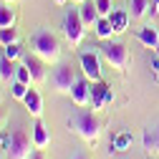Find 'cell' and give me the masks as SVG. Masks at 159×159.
I'll use <instances>...</instances> for the list:
<instances>
[{
    "label": "cell",
    "instance_id": "603a6c76",
    "mask_svg": "<svg viewBox=\"0 0 159 159\" xmlns=\"http://www.w3.org/2000/svg\"><path fill=\"white\" fill-rule=\"evenodd\" d=\"M96 10L101 18H109L114 13V5H111V0H96Z\"/></svg>",
    "mask_w": 159,
    "mask_h": 159
},
{
    "label": "cell",
    "instance_id": "30bf717a",
    "mask_svg": "<svg viewBox=\"0 0 159 159\" xmlns=\"http://www.w3.org/2000/svg\"><path fill=\"white\" fill-rule=\"evenodd\" d=\"M23 106H25V111H28L33 119H41V116H43V96L38 93L35 89H28V93H25V98H23Z\"/></svg>",
    "mask_w": 159,
    "mask_h": 159
},
{
    "label": "cell",
    "instance_id": "5bb4252c",
    "mask_svg": "<svg viewBox=\"0 0 159 159\" xmlns=\"http://www.w3.org/2000/svg\"><path fill=\"white\" fill-rule=\"evenodd\" d=\"M78 13H81V20H84L86 28H93L96 20L101 18V15H98V10H96V3H89V0H86L81 8H78Z\"/></svg>",
    "mask_w": 159,
    "mask_h": 159
},
{
    "label": "cell",
    "instance_id": "ba28073f",
    "mask_svg": "<svg viewBox=\"0 0 159 159\" xmlns=\"http://www.w3.org/2000/svg\"><path fill=\"white\" fill-rule=\"evenodd\" d=\"M71 101L78 106V109H84V106H89L91 104V81L84 76V78H76V84H73V89H71Z\"/></svg>",
    "mask_w": 159,
    "mask_h": 159
},
{
    "label": "cell",
    "instance_id": "8fae6325",
    "mask_svg": "<svg viewBox=\"0 0 159 159\" xmlns=\"http://www.w3.org/2000/svg\"><path fill=\"white\" fill-rule=\"evenodd\" d=\"M136 41L147 48H152V51H157L159 48V30L154 25H144V28L136 30Z\"/></svg>",
    "mask_w": 159,
    "mask_h": 159
},
{
    "label": "cell",
    "instance_id": "f1b7e54d",
    "mask_svg": "<svg viewBox=\"0 0 159 159\" xmlns=\"http://www.w3.org/2000/svg\"><path fill=\"white\" fill-rule=\"evenodd\" d=\"M106 104H114V91L109 89V93H106Z\"/></svg>",
    "mask_w": 159,
    "mask_h": 159
},
{
    "label": "cell",
    "instance_id": "3957f363",
    "mask_svg": "<svg viewBox=\"0 0 159 159\" xmlns=\"http://www.w3.org/2000/svg\"><path fill=\"white\" fill-rule=\"evenodd\" d=\"M101 56H104L106 63H111V68L121 71V73L131 66L129 48H126L124 43H119V41H104V46H101Z\"/></svg>",
    "mask_w": 159,
    "mask_h": 159
},
{
    "label": "cell",
    "instance_id": "5b68a950",
    "mask_svg": "<svg viewBox=\"0 0 159 159\" xmlns=\"http://www.w3.org/2000/svg\"><path fill=\"white\" fill-rule=\"evenodd\" d=\"M30 147H33V136H28L23 129H15L10 134L8 159H30Z\"/></svg>",
    "mask_w": 159,
    "mask_h": 159
},
{
    "label": "cell",
    "instance_id": "4316f807",
    "mask_svg": "<svg viewBox=\"0 0 159 159\" xmlns=\"http://www.w3.org/2000/svg\"><path fill=\"white\" fill-rule=\"evenodd\" d=\"M30 159H46V157H43V152H41V149H35V152L30 154Z\"/></svg>",
    "mask_w": 159,
    "mask_h": 159
},
{
    "label": "cell",
    "instance_id": "d6986e66",
    "mask_svg": "<svg viewBox=\"0 0 159 159\" xmlns=\"http://www.w3.org/2000/svg\"><path fill=\"white\" fill-rule=\"evenodd\" d=\"M13 43H18V30L10 25V28H0V46H13Z\"/></svg>",
    "mask_w": 159,
    "mask_h": 159
},
{
    "label": "cell",
    "instance_id": "1f68e13d",
    "mask_svg": "<svg viewBox=\"0 0 159 159\" xmlns=\"http://www.w3.org/2000/svg\"><path fill=\"white\" fill-rule=\"evenodd\" d=\"M71 3H76V5H84V3H86V0H71Z\"/></svg>",
    "mask_w": 159,
    "mask_h": 159
},
{
    "label": "cell",
    "instance_id": "cb8c5ba5",
    "mask_svg": "<svg viewBox=\"0 0 159 159\" xmlns=\"http://www.w3.org/2000/svg\"><path fill=\"white\" fill-rule=\"evenodd\" d=\"M3 56H5V58H10V61H20V46H18V43L5 46V48H3Z\"/></svg>",
    "mask_w": 159,
    "mask_h": 159
},
{
    "label": "cell",
    "instance_id": "d4e9b609",
    "mask_svg": "<svg viewBox=\"0 0 159 159\" xmlns=\"http://www.w3.org/2000/svg\"><path fill=\"white\" fill-rule=\"evenodd\" d=\"M144 149L147 152H157V134L144 131Z\"/></svg>",
    "mask_w": 159,
    "mask_h": 159
},
{
    "label": "cell",
    "instance_id": "9c48e42d",
    "mask_svg": "<svg viewBox=\"0 0 159 159\" xmlns=\"http://www.w3.org/2000/svg\"><path fill=\"white\" fill-rule=\"evenodd\" d=\"M33 149H41V152H46L48 147H51V131H48V126L41 121V119H35V124H33Z\"/></svg>",
    "mask_w": 159,
    "mask_h": 159
},
{
    "label": "cell",
    "instance_id": "9a60e30c",
    "mask_svg": "<svg viewBox=\"0 0 159 159\" xmlns=\"http://www.w3.org/2000/svg\"><path fill=\"white\" fill-rule=\"evenodd\" d=\"M15 68H18V61H10V58H0V81L5 84H13L15 81Z\"/></svg>",
    "mask_w": 159,
    "mask_h": 159
},
{
    "label": "cell",
    "instance_id": "277c9868",
    "mask_svg": "<svg viewBox=\"0 0 159 159\" xmlns=\"http://www.w3.org/2000/svg\"><path fill=\"white\" fill-rule=\"evenodd\" d=\"M63 33H66V41L71 43V48H78L84 43V35H86V25L81 20V13L78 8H71L63 18Z\"/></svg>",
    "mask_w": 159,
    "mask_h": 159
},
{
    "label": "cell",
    "instance_id": "6da1fadb",
    "mask_svg": "<svg viewBox=\"0 0 159 159\" xmlns=\"http://www.w3.org/2000/svg\"><path fill=\"white\" fill-rule=\"evenodd\" d=\"M30 48H33V56H38L46 66L61 61V43H58V38H56L51 30H46V28H38V30L33 33Z\"/></svg>",
    "mask_w": 159,
    "mask_h": 159
},
{
    "label": "cell",
    "instance_id": "8992f818",
    "mask_svg": "<svg viewBox=\"0 0 159 159\" xmlns=\"http://www.w3.org/2000/svg\"><path fill=\"white\" fill-rule=\"evenodd\" d=\"M78 63H81V71H84V76L89 78L91 84L104 81V76H101V61H98V56H96L93 51H81Z\"/></svg>",
    "mask_w": 159,
    "mask_h": 159
},
{
    "label": "cell",
    "instance_id": "7a4b0ae2",
    "mask_svg": "<svg viewBox=\"0 0 159 159\" xmlns=\"http://www.w3.org/2000/svg\"><path fill=\"white\" fill-rule=\"evenodd\" d=\"M73 129H76V134L81 136L86 144H91V147L98 142V136H101V121L96 119L93 109H91V111H78V114L73 116Z\"/></svg>",
    "mask_w": 159,
    "mask_h": 159
},
{
    "label": "cell",
    "instance_id": "e575fe53",
    "mask_svg": "<svg viewBox=\"0 0 159 159\" xmlns=\"http://www.w3.org/2000/svg\"><path fill=\"white\" fill-rule=\"evenodd\" d=\"M73 159H86V157H81V154H78V157H73Z\"/></svg>",
    "mask_w": 159,
    "mask_h": 159
},
{
    "label": "cell",
    "instance_id": "ac0fdd59",
    "mask_svg": "<svg viewBox=\"0 0 159 159\" xmlns=\"http://www.w3.org/2000/svg\"><path fill=\"white\" fill-rule=\"evenodd\" d=\"M109 20H111V25H114V33H124V30H126V23H129V15L121 13V10H114V13L109 15Z\"/></svg>",
    "mask_w": 159,
    "mask_h": 159
},
{
    "label": "cell",
    "instance_id": "7c38bea8",
    "mask_svg": "<svg viewBox=\"0 0 159 159\" xmlns=\"http://www.w3.org/2000/svg\"><path fill=\"white\" fill-rule=\"evenodd\" d=\"M109 89H111V86H106L104 81L91 84V109H93V111L101 109V106L106 104V93H109Z\"/></svg>",
    "mask_w": 159,
    "mask_h": 159
},
{
    "label": "cell",
    "instance_id": "2e32d148",
    "mask_svg": "<svg viewBox=\"0 0 159 159\" xmlns=\"http://www.w3.org/2000/svg\"><path fill=\"white\" fill-rule=\"evenodd\" d=\"M149 10H152V0H131L129 3V15L134 20H142Z\"/></svg>",
    "mask_w": 159,
    "mask_h": 159
},
{
    "label": "cell",
    "instance_id": "4fadbf2b",
    "mask_svg": "<svg viewBox=\"0 0 159 159\" xmlns=\"http://www.w3.org/2000/svg\"><path fill=\"white\" fill-rule=\"evenodd\" d=\"M23 63L30 68V76H33V84H43L46 81V71H43V61L38 56H28V58H23Z\"/></svg>",
    "mask_w": 159,
    "mask_h": 159
},
{
    "label": "cell",
    "instance_id": "d6a6232c",
    "mask_svg": "<svg viewBox=\"0 0 159 159\" xmlns=\"http://www.w3.org/2000/svg\"><path fill=\"white\" fill-rule=\"evenodd\" d=\"M56 3H58V5H66V3H68V0H56Z\"/></svg>",
    "mask_w": 159,
    "mask_h": 159
},
{
    "label": "cell",
    "instance_id": "7402d4cb",
    "mask_svg": "<svg viewBox=\"0 0 159 159\" xmlns=\"http://www.w3.org/2000/svg\"><path fill=\"white\" fill-rule=\"evenodd\" d=\"M10 89H13V96L18 98V101H23L30 86H28V84H23V81H13V84H10Z\"/></svg>",
    "mask_w": 159,
    "mask_h": 159
},
{
    "label": "cell",
    "instance_id": "4dcf8cb0",
    "mask_svg": "<svg viewBox=\"0 0 159 159\" xmlns=\"http://www.w3.org/2000/svg\"><path fill=\"white\" fill-rule=\"evenodd\" d=\"M154 134H157V152H159V126H157V131H154Z\"/></svg>",
    "mask_w": 159,
    "mask_h": 159
},
{
    "label": "cell",
    "instance_id": "ffe728a7",
    "mask_svg": "<svg viewBox=\"0 0 159 159\" xmlns=\"http://www.w3.org/2000/svg\"><path fill=\"white\" fill-rule=\"evenodd\" d=\"M10 25H15V13H13V8L5 3L3 8H0V28H10Z\"/></svg>",
    "mask_w": 159,
    "mask_h": 159
},
{
    "label": "cell",
    "instance_id": "e0dca14e",
    "mask_svg": "<svg viewBox=\"0 0 159 159\" xmlns=\"http://www.w3.org/2000/svg\"><path fill=\"white\" fill-rule=\"evenodd\" d=\"M93 28H96V35L101 38V41H109V38L114 35V25H111V20H109V18H98Z\"/></svg>",
    "mask_w": 159,
    "mask_h": 159
},
{
    "label": "cell",
    "instance_id": "83f0119b",
    "mask_svg": "<svg viewBox=\"0 0 159 159\" xmlns=\"http://www.w3.org/2000/svg\"><path fill=\"white\" fill-rule=\"evenodd\" d=\"M152 68H154V76H157V81H159V58L154 61V66H152Z\"/></svg>",
    "mask_w": 159,
    "mask_h": 159
},
{
    "label": "cell",
    "instance_id": "44dd1931",
    "mask_svg": "<svg viewBox=\"0 0 159 159\" xmlns=\"http://www.w3.org/2000/svg\"><path fill=\"white\" fill-rule=\"evenodd\" d=\"M15 81H23V84H33V76H30V68L25 66V63H18V68H15Z\"/></svg>",
    "mask_w": 159,
    "mask_h": 159
},
{
    "label": "cell",
    "instance_id": "484cf974",
    "mask_svg": "<svg viewBox=\"0 0 159 159\" xmlns=\"http://www.w3.org/2000/svg\"><path fill=\"white\" fill-rule=\"evenodd\" d=\"M152 15H157L159 13V0H152V10H149Z\"/></svg>",
    "mask_w": 159,
    "mask_h": 159
},
{
    "label": "cell",
    "instance_id": "52a82bcc",
    "mask_svg": "<svg viewBox=\"0 0 159 159\" xmlns=\"http://www.w3.org/2000/svg\"><path fill=\"white\" fill-rule=\"evenodd\" d=\"M73 84H76L73 68H71L68 63H61V66L56 68V73H53V86H56V91H58V93H71Z\"/></svg>",
    "mask_w": 159,
    "mask_h": 159
},
{
    "label": "cell",
    "instance_id": "836d02e7",
    "mask_svg": "<svg viewBox=\"0 0 159 159\" xmlns=\"http://www.w3.org/2000/svg\"><path fill=\"white\" fill-rule=\"evenodd\" d=\"M3 3H8V5H10V3H15V0H3Z\"/></svg>",
    "mask_w": 159,
    "mask_h": 159
},
{
    "label": "cell",
    "instance_id": "f546056e",
    "mask_svg": "<svg viewBox=\"0 0 159 159\" xmlns=\"http://www.w3.org/2000/svg\"><path fill=\"white\" fill-rule=\"evenodd\" d=\"M3 126H5V114L0 111V129H3Z\"/></svg>",
    "mask_w": 159,
    "mask_h": 159
}]
</instances>
